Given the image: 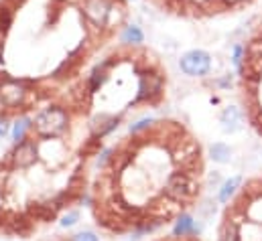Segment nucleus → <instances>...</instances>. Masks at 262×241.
<instances>
[{
  "instance_id": "nucleus-1",
  "label": "nucleus",
  "mask_w": 262,
  "mask_h": 241,
  "mask_svg": "<svg viewBox=\"0 0 262 241\" xmlns=\"http://www.w3.org/2000/svg\"><path fill=\"white\" fill-rule=\"evenodd\" d=\"M90 184L96 225L110 235H144L189 215L203 197L207 160L183 122L140 120L98 156Z\"/></svg>"
},
{
  "instance_id": "nucleus-2",
  "label": "nucleus",
  "mask_w": 262,
  "mask_h": 241,
  "mask_svg": "<svg viewBox=\"0 0 262 241\" xmlns=\"http://www.w3.org/2000/svg\"><path fill=\"white\" fill-rule=\"evenodd\" d=\"M88 122L63 136L29 134L0 156V235L29 239L90 192Z\"/></svg>"
},
{
  "instance_id": "nucleus-3",
  "label": "nucleus",
  "mask_w": 262,
  "mask_h": 241,
  "mask_svg": "<svg viewBox=\"0 0 262 241\" xmlns=\"http://www.w3.org/2000/svg\"><path fill=\"white\" fill-rule=\"evenodd\" d=\"M215 241H262V171L242 179L224 203Z\"/></svg>"
},
{
  "instance_id": "nucleus-4",
  "label": "nucleus",
  "mask_w": 262,
  "mask_h": 241,
  "mask_svg": "<svg viewBox=\"0 0 262 241\" xmlns=\"http://www.w3.org/2000/svg\"><path fill=\"white\" fill-rule=\"evenodd\" d=\"M234 63L240 75V100L250 128L262 138V22L252 37L236 47Z\"/></svg>"
},
{
  "instance_id": "nucleus-5",
  "label": "nucleus",
  "mask_w": 262,
  "mask_h": 241,
  "mask_svg": "<svg viewBox=\"0 0 262 241\" xmlns=\"http://www.w3.org/2000/svg\"><path fill=\"white\" fill-rule=\"evenodd\" d=\"M120 6H124L120 0H81L79 12L94 31L110 37L122 22V16H116Z\"/></svg>"
},
{
  "instance_id": "nucleus-6",
  "label": "nucleus",
  "mask_w": 262,
  "mask_h": 241,
  "mask_svg": "<svg viewBox=\"0 0 262 241\" xmlns=\"http://www.w3.org/2000/svg\"><path fill=\"white\" fill-rule=\"evenodd\" d=\"M179 69L187 75V77H203L209 73L211 69V57L209 53L201 51V49H193L181 55L179 59Z\"/></svg>"
},
{
  "instance_id": "nucleus-7",
  "label": "nucleus",
  "mask_w": 262,
  "mask_h": 241,
  "mask_svg": "<svg viewBox=\"0 0 262 241\" xmlns=\"http://www.w3.org/2000/svg\"><path fill=\"white\" fill-rule=\"evenodd\" d=\"M16 14V0H2L0 2V41L10 33Z\"/></svg>"
},
{
  "instance_id": "nucleus-8",
  "label": "nucleus",
  "mask_w": 262,
  "mask_h": 241,
  "mask_svg": "<svg viewBox=\"0 0 262 241\" xmlns=\"http://www.w3.org/2000/svg\"><path fill=\"white\" fill-rule=\"evenodd\" d=\"M120 41L124 47H140L144 43V33L138 25H128V27H124V31L120 35Z\"/></svg>"
},
{
  "instance_id": "nucleus-9",
  "label": "nucleus",
  "mask_w": 262,
  "mask_h": 241,
  "mask_svg": "<svg viewBox=\"0 0 262 241\" xmlns=\"http://www.w3.org/2000/svg\"><path fill=\"white\" fill-rule=\"evenodd\" d=\"M240 182H242V179H230V181L226 182L224 188H222V192H220V201L226 203V201L236 192V188L240 186Z\"/></svg>"
},
{
  "instance_id": "nucleus-10",
  "label": "nucleus",
  "mask_w": 262,
  "mask_h": 241,
  "mask_svg": "<svg viewBox=\"0 0 262 241\" xmlns=\"http://www.w3.org/2000/svg\"><path fill=\"white\" fill-rule=\"evenodd\" d=\"M152 241H203L197 233H171V235H165V237H157Z\"/></svg>"
},
{
  "instance_id": "nucleus-11",
  "label": "nucleus",
  "mask_w": 262,
  "mask_h": 241,
  "mask_svg": "<svg viewBox=\"0 0 262 241\" xmlns=\"http://www.w3.org/2000/svg\"><path fill=\"white\" fill-rule=\"evenodd\" d=\"M211 154H213V158H215V160L226 162V160H228V156H230V148H226L224 144H215V146L211 148Z\"/></svg>"
},
{
  "instance_id": "nucleus-12",
  "label": "nucleus",
  "mask_w": 262,
  "mask_h": 241,
  "mask_svg": "<svg viewBox=\"0 0 262 241\" xmlns=\"http://www.w3.org/2000/svg\"><path fill=\"white\" fill-rule=\"evenodd\" d=\"M77 219H79V213L77 211H67L66 215H63V219H61V225L63 227H73L77 223Z\"/></svg>"
},
{
  "instance_id": "nucleus-13",
  "label": "nucleus",
  "mask_w": 262,
  "mask_h": 241,
  "mask_svg": "<svg viewBox=\"0 0 262 241\" xmlns=\"http://www.w3.org/2000/svg\"><path fill=\"white\" fill-rule=\"evenodd\" d=\"M71 241H98V235L94 231H81V233L73 235Z\"/></svg>"
},
{
  "instance_id": "nucleus-14",
  "label": "nucleus",
  "mask_w": 262,
  "mask_h": 241,
  "mask_svg": "<svg viewBox=\"0 0 262 241\" xmlns=\"http://www.w3.org/2000/svg\"><path fill=\"white\" fill-rule=\"evenodd\" d=\"M8 132H10V120L0 118V138H4Z\"/></svg>"
},
{
  "instance_id": "nucleus-15",
  "label": "nucleus",
  "mask_w": 262,
  "mask_h": 241,
  "mask_svg": "<svg viewBox=\"0 0 262 241\" xmlns=\"http://www.w3.org/2000/svg\"><path fill=\"white\" fill-rule=\"evenodd\" d=\"M244 0H224V4H226V8H232V6H238V4H242Z\"/></svg>"
}]
</instances>
